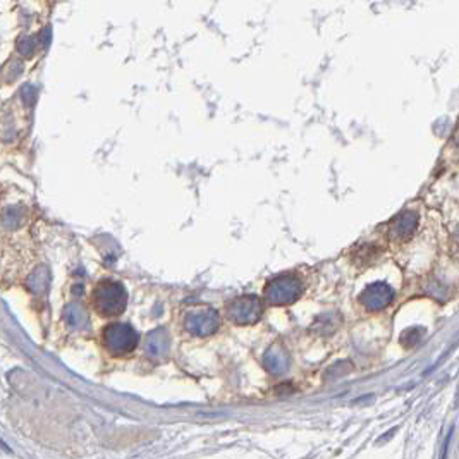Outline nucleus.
I'll use <instances>...</instances> for the list:
<instances>
[{"instance_id": "obj_1", "label": "nucleus", "mask_w": 459, "mask_h": 459, "mask_svg": "<svg viewBox=\"0 0 459 459\" xmlns=\"http://www.w3.org/2000/svg\"><path fill=\"white\" fill-rule=\"evenodd\" d=\"M93 309L103 318H112L124 313L127 305V293L124 286L117 280L103 279L93 287L91 293Z\"/></svg>"}, {"instance_id": "obj_2", "label": "nucleus", "mask_w": 459, "mask_h": 459, "mask_svg": "<svg viewBox=\"0 0 459 459\" xmlns=\"http://www.w3.org/2000/svg\"><path fill=\"white\" fill-rule=\"evenodd\" d=\"M102 343L112 357H126L136 350L140 344V336L129 323L114 322L103 329Z\"/></svg>"}, {"instance_id": "obj_3", "label": "nucleus", "mask_w": 459, "mask_h": 459, "mask_svg": "<svg viewBox=\"0 0 459 459\" xmlns=\"http://www.w3.org/2000/svg\"><path fill=\"white\" fill-rule=\"evenodd\" d=\"M219 327V315L212 308L191 309L184 316V329L193 336H210Z\"/></svg>"}, {"instance_id": "obj_4", "label": "nucleus", "mask_w": 459, "mask_h": 459, "mask_svg": "<svg viewBox=\"0 0 459 459\" xmlns=\"http://www.w3.org/2000/svg\"><path fill=\"white\" fill-rule=\"evenodd\" d=\"M260 309H262V306H260L256 298L243 296L234 300L227 306V315L236 323H251L260 316Z\"/></svg>"}, {"instance_id": "obj_5", "label": "nucleus", "mask_w": 459, "mask_h": 459, "mask_svg": "<svg viewBox=\"0 0 459 459\" xmlns=\"http://www.w3.org/2000/svg\"><path fill=\"white\" fill-rule=\"evenodd\" d=\"M265 294L272 303H286V301L296 298V282L289 277H279L273 279L269 286L265 287Z\"/></svg>"}, {"instance_id": "obj_6", "label": "nucleus", "mask_w": 459, "mask_h": 459, "mask_svg": "<svg viewBox=\"0 0 459 459\" xmlns=\"http://www.w3.org/2000/svg\"><path fill=\"white\" fill-rule=\"evenodd\" d=\"M145 351L153 359L165 358L167 351H169V336L165 330L156 329L148 334L147 341H145Z\"/></svg>"}, {"instance_id": "obj_7", "label": "nucleus", "mask_w": 459, "mask_h": 459, "mask_svg": "<svg viewBox=\"0 0 459 459\" xmlns=\"http://www.w3.org/2000/svg\"><path fill=\"white\" fill-rule=\"evenodd\" d=\"M64 320H66V323L69 325V329H81V327L87 323L88 318H87V313H84V309L81 308L78 303H73V305L67 306Z\"/></svg>"}, {"instance_id": "obj_8", "label": "nucleus", "mask_w": 459, "mask_h": 459, "mask_svg": "<svg viewBox=\"0 0 459 459\" xmlns=\"http://www.w3.org/2000/svg\"><path fill=\"white\" fill-rule=\"evenodd\" d=\"M24 220V210L12 206V208H7L3 213V224L9 227H17L19 224H23Z\"/></svg>"}, {"instance_id": "obj_9", "label": "nucleus", "mask_w": 459, "mask_h": 459, "mask_svg": "<svg viewBox=\"0 0 459 459\" xmlns=\"http://www.w3.org/2000/svg\"><path fill=\"white\" fill-rule=\"evenodd\" d=\"M38 45H40V42L37 40V37H24L17 42V51L23 53L24 57H31L37 52Z\"/></svg>"}, {"instance_id": "obj_10", "label": "nucleus", "mask_w": 459, "mask_h": 459, "mask_svg": "<svg viewBox=\"0 0 459 459\" xmlns=\"http://www.w3.org/2000/svg\"><path fill=\"white\" fill-rule=\"evenodd\" d=\"M48 277L47 273H45V270H37V272L31 273L30 277V289L33 291V293H40L42 289H45L47 287V282H48Z\"/></svg>"}, {"instance_id": "obj_11", "label": "nucleus", "mask_w": 459, "mask_h": 459, "mask_svg": "<svg viewBox=\"0 0 459 459\" xmlns=\"http://www.w3.org/2000/svg\"><path fill=\"white\" fill-rule=\"evenodd\" d=\"M21 95H23V100L26 105H33V103L37 102L38 90L33 84H26V87H23V90H21Z\"/></svg>"}]
</instances>
